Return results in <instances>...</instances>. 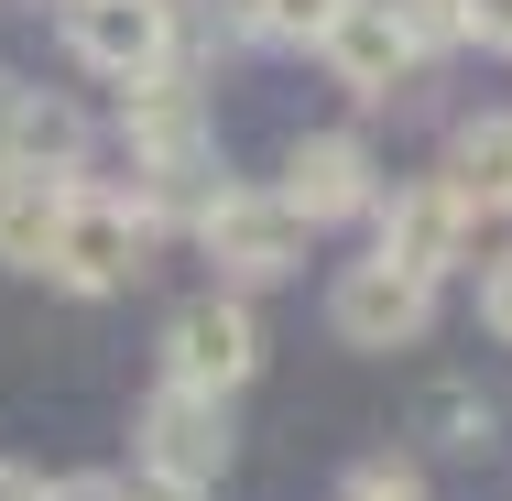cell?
Segmentation results:
<instances>
[{
  "mask_svg": "<svg viewBox=\"0 0 512 501\" xmlns=\"http://www.w3.org/2000/svg\"><path fill=\"white\" fill-rule=\"evenodd\" d=\"M218 469H229V414L207 393H164L142 403V480H175V491H218Z\"/></svg>",
  "mask_w": 512,
  "mask_h": 501,
  "instance_id": "obj_8",
  "label": "cell"
},
{
  "mask_svg": "<svg viewBox=\"0 0 512 501\" xmlns=\"http://www.w3.org/2000/svg\"><path fill=\"white\" fill-rule=\"evenodd\" d=\"M142 229H131V207L99 197V186H77L66 218H55V251H44V284H66V295H131L142 284Z\"/></svg>",
  "mask_w": 512,
  "mask_h": 501,
  "instance_id": "obj_4",
  "label": "cell"
},
{
  "mask_svg": "<svg viewBox=\"0 0 512 501\" xmlns=\"http://www.w3.org/2000/svg\"><path fill=\"white\" fill-rule=\"evenodd\" d=\"M44 501H120V480H99V469H66V480H44Z\"/></svg>",
  "mask_w": 512,
  "mask_h": 501,
  "instance_id": "obj_20",
  "label": "cell"
},
{
  "mask_svg": "<svg viewBox=\"0 0 512 501\" xmlns=\"http://www.w3.org/2000/svg\"><path fill=\"white\" fill-rule=\"evenodd\" d=\"M66 197H77V186H33V175H0V262H11V273H44Z\"/></svg>",
  "mask_w": 512,
  "mask_h": 501,
  "instance_id": "obj_13",
  "label": "cell"
},
{
  "mask_svg": "<svg viewBox=\"0 0 512 501\" xmlns=\"http://www.w3.org/2000/svg\"><path fill=\"white\" fill-rule=\"evenodd\" d=\"M120 142H131V164H207L218 153V120H207V88L197 77H142V88H120Z\"/></svg>",
  "mask_w": 512,
  "mask_h": 501,
  "instance_id": "obj_10",
  "label": "cell"
},
{
  "mask_svg": "<svg viewBox=\"0 0 512 501\" xmlns=\"http://www.w3.org/2000/svg\"><path fill=\"white\" fill-rule=\"evenodd\" d=\"M436 186L469 207V218H512V109H469V120L447 131Z\"/></svg>",
  "mask_w": 512,
  "mask_h": 501,
  "instance_id": "obj_12",
  "label": "cell"
},
{
  "mask_svg": "<svg viewBox=\"0 0 512 501\" xmlns=\"http://www.w3.org/2000/svg\"><path fill=\"white\" fill-rule=\"evenodd\" d=\"M197 251L218 262V295L284 284V273H306V218L273 197V186H218V197L197 207Z\"/></svg>",
  "mask_w": 512,
  "mask_h": 501,
  "instance_id": "obj_1",
  "label": "cell"
},
{
  "mask_svg": "<svg viewBox=\"0 0 512 501\" xmlns=\"http://www.w3.org/2000/svg\"><path fill=\"white\" fill-rule=\"evenodd\" d=\"M469 251H480V218L447 197L436 175H425V186H393V197H371V262H393L404 284H425V295H436Z\"/></svg>",
  "mask_w": 512,
  "mask_h": 501,
  "instance_id": "obj_3",
  "label": "cell"
},
{
  "mask_svg": "<svg viewBox=\"0 0 512 501\" xmlns=\"http://www.w3.org/2000/svg\"><path fill=\"white\" fill-rule=\"evenodd\" d=\"M480 327H491V338H512V251H491V262H480Z\"/></svg>",
  "mask_w": 512,
  "mask_h": 501,
  "instance_id": "obj_18",
  "label": "cell"
},
{
  "mask_svg": "<svg viewBox=\"0 0 512 501\" xmlns=\"http://www.w3.org/2000/svg\"><path fill=\"white\" fill-rule=\"evenodd\" d=\"M66 55L109 88L164 77L175 66V0H66Z\"/></svg>",
  "mask_w": 512,
  "mask_h": 501,
  "instance_id": "obj_5",
  "label": "cell"
},
{
  "mask_svg": "<svg viewBox=\"0 0 512 501\" xmlns=\"http://www.w3.org/2000/svg\"><path fill=\"white\" fill-rule=\"evenodd\" d=\"M0 175L77 186V175H88V109H77V99H55V88H22V77H0Z\"/></svg>",
  "mask_w": 512,
  "mask_h": 501,
  "instance_id": "obj_6",
  "label": "cell"
},
{
  "mask_svg": "<svg viewBox=\"0 0 512 501\" xmlns=\"http://www.w3.org/2000/svg\"><path fill=\"white\" fill-rule=\"evenodd\" d=\"M273 197L295 207L306 229H338V218H371L382 164H371V142H360V131H306V142L284 153V186H273Z\"/></svg>",
  "mask_w": 512,
  "mask_h": 501,
  "instance_id": "obj_7",
  "label": "cell"
},
{
  "mask_svg": "<svg viewBox=\"0 0 512 501\" xmlns=\"http://www.w3.org/2000/svg\"><path fill=\"white\" fill-rule=\"evenodd\" d=\"M338 11H349V0H240L229 22H240V44H284V55H306V44H327Z\"/></svg>",
  "mask_w": 512,
  "mask_h": 501,
  "instance_id": "obj_14",
  "label": "cell"
},
{
  "mask_svg": "<svg viewBox=\"0 0 512 501\" xmlns=\"http://www.w3.org/2000/svg\"><path fill=\"white\" fill-rule=\"evenodd\" d=\"M338 501H425V469H414V458H393V447H382V458H360V469L338 480Z\"/></svg>",
  "mask_w": 512,
  "mask_h": 501,
  "instance_id": "obj_17",
  "label": "cell"
},
{
  "mask_svg": "<svg viewBox=\"0 0 512 501\" xmlns=\"http://www.w3.org/2000/svg\"><path fill=\"white\" fill-rule=\"evenodd\" d=\"M316 55H327V77H338L360 109H393V99H404V77H414V44L393 33V11H382V0H349V11L327 22V44H316Z\"/></svg>",
  "mask_w": 512,
  "mask_h": 501,
  "instance_id": "obj_11",
  "label": "cell"
},
{
  "mask_svg": "<svg viewBox=\"0 0 512 501\" xmlns=\"http://www.w3.org/2000/svg\"><path fill=\"white\" fill-rule=\"evenodd\" d=\"M120 501H207V491H175V480H142V469H131V480H120Z\"/></svg>",
  "mask_w": 512,
  "mask_h": 501,
  "instance_id": "obj_22",
  "label": "cell"
},
{
  "mask_svg": "<svg viewBox=\"0 0 512 501\" xmlns=\"http://www.w3.org/2000/svg\"><path fill=\"white\" fill-rule=\"evenodd\" d=\"M251 371H262V316H251L240 295L207 284V295H186L175 316H164V382H175V393L229 403Z\"/></svg>",
  "mask_w": 512,
  "mask_h": 501,
  "instance_id": "obj_2",
  "label": "cell"
},
{
  "mask_svg": "<svg viewBox=\"0 0 512 501\" xmlns=\"http://www.w3.org/2000/svg\"><path fill=\"white\" fill-rule=\"evenodd\" d=\"M458 22H469V44L512 55V0H458Z\"/></svg>",
  "mask_w": 512,
  "mask_h": 501,
  "instance_id": "obj_19",
  "label": "cell"
},
{
  "mask_svg": "<svg viewBox=\"0 0 512 501\" xmlns=\"http://www.w3.org/2000/svg\"><path fill=\"white\" fill-rule=\"evenodd\" d=\"M414 425H425L436 447H458V458H480V447H491V393H480V382H436Z\"/></svg>",
  "mask_w": 512,
  "mask_h": 501,
  "instance_id": "obj_15",
  "label": "cell"
},
{
  "mask_svg": "<svg viewBox=\"0 0 512 501\" xmlns=\"http://www.w3.org/2000/svg\"><path fill=\"white\" fill-rule=\"evenodd\" d=\"M0 501H44V469H22V458H0Z\"/></svg>",
  "mask_w": 512,
  "mask_h": 501,
  "instance_id": "obj_21",
  "label": "cell"
},
{
  "mask_svg": "<svg viewBox=\"0 0 512 501\" xmlns=\"http://www.w3.org/2000/svg\"><path fill=\"white\" fill-rule=\"evenodd\" d=\"M382 11H393V33L414 44V66H425V55H447V44H469L458 0H382Z\"/></svg>",
  "mask_w": 512,
  "mask_h": 501,
  "instance_id": "obj_16",
  "label": "cell"
},
{
  "mask_svg": "<svg viewBox=\"0 0 512 501\" xmlns=\"http://www.w3.org/2000/svg\"><path fill=\"white\" fill-rule=\"evenodd\" d=\"M327 327H338V349H414V338L436 327V295L404 284L393 262H349V273L327 284Z\"/></svg>",
  "mask_w": 512,
  "mask_h": 501,
  "instance_id": "obj_9",
  "label": "cell"
}]
</instances>
